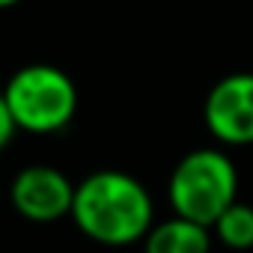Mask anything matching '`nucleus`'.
I'll return each instance as SVG.
<instances>
[{"mask_svg": "<svg viewBox=\"0 0 253 253\" xmlns=\"http://www.w3.org/2000/svg\"><path fill=\"white\" fill-rule=\"evenodd\" d=\"M15 131H18L15 116H12V110H9V104H6V98H3V92H0V152H3V149L12 143Z\"/></svg>", "mask_w": 253, "mask_h": 253, "instance_id": "nucleus-8", "label": "nucleus"}, {"mask_svg": "<svg viewBox=\"0 0 253 253\" xmlns=\"http://www.w3.org/2000/svg\"><path fill=\"white\" fill-rule=\"evenodd\" d=\"M149 191L122 170H98L75 185L72 220L78 229L110 247H122L149 235L152 229Z\"/></svg>", "mask_w": 253, "mask_h": 253, "instance_id": "nucleus-1", "label": "nucleus"}, {"mask_svg": "<svg viewBox=\"0 0 253 253\" xmlns=\"http://www.w3.org/2000/svg\"><path fill=\"white\" fill-rule=\"evenodd\" d=\"M214 235L232 247V250H250L253 247V206L247 203H232L214 223Z\"/></svg>", "mask_w": 253, "mask_h": 253, "instance_id": "nucleus-7", "label": "nucleus"}, {"mask_svg": "<svg viewBox=\"0 0 253 253\" xmlns=\"http://www.w3.org/2000/svg\"><path fill=\"white\" fill-rule=\"evenodd\" d=\"M235 191H238L235 164L220 149L188 152L173 167V176L167 182V200L176 217L203 223L209 229L235 203Z\"/></svg>", "mask_w": 253, "mask_h": 253, "instance_id": "nucleus-2", "label": "nucleus"}, {"mask_svg": "<svg viewBox=\"0 0 253 253\" xmlns=\"http://www.w3.org/2000/svg\"><path fill=\"white\" fill-rule=\"evenodd\" d=\"M15 3H21V0H0V9H9V6H15Z\"/></svg>", "mask_w": 253, "mask_h": 253, "instance_id": "nucleus-9", "label": "nucleus"}, {"mask_svg": "<svg viewBox=\"0 0 253 253\" xmlns=\"http://www.w3.org/2000/svg\"><path fill=\"white\" fill-rule=\"evenodd\" d=\"M72 203H75V185L57 167L30 164L12 182V206L33 223H51L72 214Z\"/></svg>", "mask_w": 253, "mask_h": 253, "instance_id": "nucleus-5", "label": "nucleus"}, {"mask_svg": "<svg viewBox=\"0 0 253 253\" xmlns=\"http://www.w3.org/2000/svg\"><path fill=\"white\" fill-rule=\"evenodd\" d=\"M3 98L15 116L18 131L33 134L63 131L78 110V89L72 78L48 63H30L18 69L6 81Z\"/></svg>", "mask_w": 253, "mask_h": 253, "instance_id": "nucleus-3", "label": "nucleus"}, {"mask_svg": "<svg viewBox=\"0 0 253 253\" xmlns=\"http://www.w3.org/2000/svg\"><path fill=\"white\" fill-rule=\"evenodd\" d=\"M209 131L226 146L253 143V75L235 72L220 78L203 107Z\"/></svg>", "mask_w": 253, "mask_h": 253, "instance_id": "nucleus-4", "label": "nucleus"}, {"mask_svg": "<svg viewBox=\"0 0 253 253\" xmlns=\"http://www.w3.org/2000/svg\"><path fill=\"white\" fill-rule=\"evenodd\" d=\"M146 253H209L211 250V229L185 217H170L149 229Z\"/></svg>", "mask_w": 253, "mask_h": 253, "instance_id": "nucleus-6", "label": "nucleus"}]
</instances>
